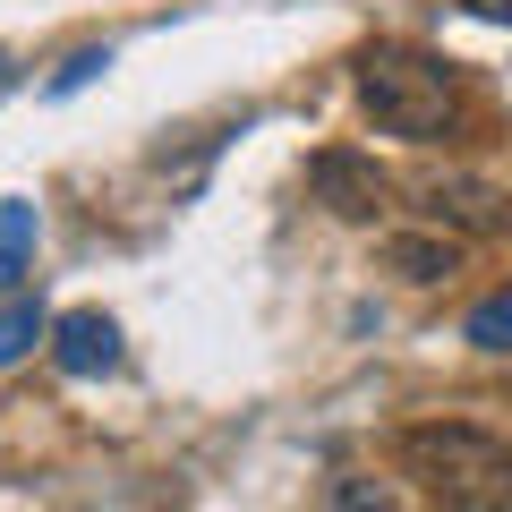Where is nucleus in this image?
I'll return each instance as SVG.
<instances>
[{"instance_id":"ddd939ff","label":"nucleus","mask_w":512,"mask_h":512,"mask_svg":"<svg viewBox=\"0 0 512 512\" xmlns=\"http://www.w3.org/2000/svg\"><path fill=\"white\" fill-rule=\"evenodd\" d=\"M0 86H9V52H0Z\"/></svg>"},{"instance_id":"1a4fd4ad","label":"nucleus","mask_w":512,"mask_h":512,"mask_svg":"<svg viewBox=\"0 0 512 512\" xmlns=\"http://www.w3.org/2000/svg\"><path fill=\"white\" fill-rule=\"evenodd\" d=\"M325 512H393V478H376V470H333Z\"/></svg>"},{"instance_id":"20e7f679","label":"nucleus","mask_w":512,"mask_h":512,"mask_svg":"<svg viewBox=\"0 0 512 512\" xmlns=\"http://www.w3.org/2000/svg\"><path fill=\"white\" fill-rule=\"evenodd\" d=\"M419 214L436 222V231H453V239L512 231V197L487 188V180H470V171H436V180H419Z\"/></svg>"},{"instance_id":"39448f33","label":"nucleus","mask_w":512,"mask_h":512,"mask_svg":"<svg viewBox=\"0 0 512 512\" xmlns=\"http://www.w3.org/2000/svg\"><path fill=\"white\" fill-rule=\"evenodd\" d=\"M52 359L69 367V376H111V367H120V325H111L103 308L52 316Z\"/></svg>"},{"instance_id":"0eeeda50","label":"nucleus","mask_w":512,"mask_h":512,"mask_svg":"<svg viewBox=\"0 0 512 512\" xmlns=\"http://www.w3.org/2000/svg\"><path fill=\"white\" fill-rule=\"evenodd\" d=\"M26 256H35V205H0V291H18L26 282Z\"/></svg>"},{"instance_id":"f8f14e48","label":"nucleus","mask_w":512,"mask_h":512,"mask_svg":"<svg viewBox=\"0 0 512 512\" xmlns=\"http://www.w3.org/2000/svg\"><path fill=\"white\" fill-rule=\"evenodd\" d=\"M470 18H487V26H512V0H461Z\"/></svg>"},{"instance_id":"9d476101","label":"nucleus","mask_w":512,"mask_h":512,"mask_svg":"<svg viewBox=\"0 0 512 512\" xmlns=\"http://www.w3.org/2000/svg\"><path fill=\"white\" fill-rule=\"evenodd\" d=\"M461 333H470V350H512V291H487Z\"/></svg>"},{"instance_id":"423d86ee","label":"nucleus","mask_w":512,"mask_h":512,"mask_svg":"<svg viewBox=\"0 0 512 512\" xmlns=\"http://www.w3.org/2000/svg\"><path fill=\"white\" fill-rule=\"evenodd\" d=\"M384 274H402V282H453L461 274V239L453 231H393L384 239Z\"/></svg>"},{"instance_id":"7ed1b4c3","label":"nucleus","mask_w":512,"mask_h":512,"mask_svg":"<svg viewBox=\"0 0 512 512\" xmlns=\"http://www.w3.org/2000/svg\"><path fill=\"white\" fill-rule=\"evenodd\" d=\"M308 188H316V205L342 214V222H384V214H393V180H384L376 154H359V146L308 154Z\"/></svg>"},{"instance_id":"9b49d317","label":"nucleus","mask_w":512,"mask_h":512,"mask_svg":"<svg viewBox=\"0 0 512 512\" xmlns=\"http://www.w3.org/2000/svg\"><path fill=\"white\" fill-rule=\"evenodd\" d=\"M103 69H111V52H77L69 69L52 77V94H77V86H94V77H103Z\"/></svg>"},{"instance_id":"6e6552de","label":"nucleus","mask_w":512,"mask_h":512,"mask_svg":"<svg viewBox=\"0 0 512 512\" xmlns=\"http://www.w3.org/2000/svg\"><path fill=\"white\" fill-rule=\"evenodd\" d=\"M35 342H52V316H43L35 299H9V308H0V367H18Z\"/></svg>"},{"instance_id":"f03ea898","label":"nucleus","mask_w":512,"mask_h":512,"mask_svg":"<svg viewBox=\"0 0 512 512\" xmlns=\"http://www.w3.org/2000/svg\"><path fill=\"white\" fill-rule=\"evenodd\" d=\"M359 111L384 137H402V146H436L461 120V86L419 43H367L359 52Z\"/></svg>"},{"instance_id":"f257e3e1","label":"nucleus","mask_w":512,"mask_h":512,"mask_svg":"<svg viewBox=\"0 0 512 512\" xmlns=\"http://www.w3.org/2000/svg\"><path fill=\"white\" fill-rule=\"evenodd\" d=\"M402 478L436 512H512V444L470 419H419L393 444Z\"/></svg>"}]
</instances>
